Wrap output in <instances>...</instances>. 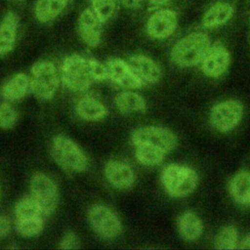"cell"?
I'll return each instance as SVG.
<instances>
[{"instance_id": "6da1fadb", "label": "cell", "mask_w": 250, "mask_h": 250, "mask_svg": "<svg viewBox=\"0 0 250 250\" xmlns=\"http://www.w3.org/2000/svg\"><path fill=\"white\" fill-rule=\"evenodd\" d=\"M212 43L202 31L187 34L174 44L170 52L172 62L178 67H190L201 63Z\"/></svg>"}, {"instance_id": "7a4b0ae2", "label": "cell", "mask_w": 250, "mask_h": 250, "mask_svg": "<svg viewBox=\"0 0 250 250\" xmlns=\"http://www.w3.org/2000/svg\"><path fill=\"white\" fill-rule=\"evenodd\" d=\"M94 60L76 54L66 57L61 66V79L64 86L75 92L87 90L95 82Z\"/></svg>"}, {"instance_id": "3957f363", "label": "cell", "mask_w": 250, "mask_h": 250, "mask_svg": "<svg viewBox=\"0 0 250 250\" xmlns=\"http://www.w3.org/2000/svg\"><path fill=\"white\" fill-rule=\"evenodd\" d=\"M162 186L166 192L172 197H186L197 187L198 175L190 167L170 164L166 166L160 176Z\"/></svg>"}, {"instance_id": "277c9868", "label": "cell", "mask_w": 250, "mask_h": 250, "mask_svg": "<svg viewBox=\"0 0 250 250\" xmlns=\"http://www.w3.org/2000/svg\"><path fill=\"white\" fill-rule=\"evenodd\" d=\"M51 154L54 160L66 171L82 172L88 167V158L83 150L65 136L58 135L53 138Z\"/></svg>"}, {"instance_id": "5b68a950", "label": "cell", "mask_w": 250, "mask_h": 250, "mask_svg": "<svg viewBox=\"0 0 250 250\" xmlns=\"http://www.w3.org/2000/svg\"><path fill=\"white\" fill-rule=\"evenodd\" d=\"M59 87V73L54 62L40 61L31 68V93L39 100H51Z\"/></svg>"}, {"instance_id": "8992f818", "label": "cell", "mask_w": 250, "mask_h": 250, "mask_svg": "<svg viewBox=\"0 0 250 250\" xmlns=\"http://www.w3.org/2000/svg\"><path fill=\"white\" fill-rule=\"evenodd\" d=\"M134 146L146 145L168 153L178 145V138L170 129L161 126H145L138 128L132 134Z\"/></svg>"}, {"instance_id": "52a82bcc", "label": "cell", "mask_w": 250, "mask_h": 250, "mask_svg": "<svg viewBox=\"0 0 250 250\" xmlns=\"http://www.w3.org/2000/svg\"><path fill=\"white\" fill-rule=\"evenodd\" d=\"M88 221L95 232L104 239H114L122 231L117 215L107 206L95 204L88 210Z\"/></svg>"}, {"instance_id": "ba28073f", "label": "cell", "mask_w": 250, "mask_h": 250, "mask_svg": "<svg viewBox=\"0 0 250 250\" xmlns=\"http://www.w3.org/2000/svg\"><path fill=\"white\" fill-rule=\"evenodd\" d=\"M30 196L40 206L43 215L52 214L59 202V192L55 182L46 174L36 173L30 180Z\"/></svg>"}, {"instance_id": "9c48e42d", "label": "cell", "mask_w": 250, "mask_h": 250, "mask_svg": "<svg viewBox=\"0 0 250 250\" xmlns=\"http://www.w3.org/2000/svg\"><path fill=\"white\" fill-rule=\"evenodd\" d=\"M243 107L234 100H228L215 104L210 112V124L219 132L233 129L241 120Z\"/></svg>"}, {"instance_id": "30bf717a", "label": "cell", "mask_w": 250, "mask_h": 250, "mask_svg": "<svg viewBox=\"0 0 250 250\" xmlns=\"http://www.w3.org/2000/svg\"><path fill=\"white\" fill-rule=\"evenodd\" d=\"M178 25L177 13L168 8L156 9L147 19L146 23V34L156 40H161L171 36Z\"/></svg>"}, {"instance_id": "8fae6325", "label": "cell", "mask_w": 250, "mask_h": 250, "mask_svg": "<svg viewBox=\"0 0 250 250\" xmlns=\"http://www.w3.org/2000/svg\"><path fill=\"white\" fill-rule=\"evenodd\" d=\"M230 63V54L222 42H215L209 48L201 62L202 72L212 78L222 76L228 70Z\"/></svg>"}, {"instance_id": "7c38bea8", "label": "cell", "mask_w": 250, "mask_h": 250, "mask_svg": "<svg viewBox=\"0 0 250 250\" xmlns=\"http://www.w3.org/2000/svg\"><path fill=\"white\" fill-rule=\"evenodd\" d=\"M127 62L143 85L156 84L162 78L160 64L148 56L135 55L130 57Z\"/></svg>"}, {"instance_id": "4fadbf2b", "label": "cell", "mask_w": 250, "mask_h": 250, "mask_svg": "<svg viewBox=\"0 0 250 250\" xmlns=\"http://www.w3.org/2000/svg\"><path fill=\"white\" fill-rule=\"evenodd\" d=\"M104 23L91 8L82 11L78 19V32L87 46L94 48L100 45Z\"/></svg>"}, {"instance_id": "5bb4252c", "label": "cell", "mask_w": 250, "mask_h": 250, "mask_svg": "<svg viewBox=\"0 0 250 250\" xmlns=\"http://www.w3.org/2000/svg\"><path fill=\"white\" fill-rule=\"evenodd\" d=\"M107 78L116 85L126 89H139L143 83L134 74L127 61L121 59H111L105 62Z\"/></svg>"}, {"instance_id": "9a60e30c", "label": "cell", "mask_w": 250, "mask_h": 250, "mask_svg": "<svg viewBox=\"0 0 250 250\" xmlns=\"http://www.w3.org/2000/svg\"><path fill=\"white\" fill-rule=\"evenodd\" d=\"M104 177L107 182L118 189H128L135 182L132 168L125 162L110 160L104 167Z\"/></svg>"}, {"instance_id": "2e32d148", "label": "cell", "mask_w": 250, "mask_h": 250, "mask_svg": "<svg viewBox=\"0 0 250 250\" xmlns=\"http://www.w3.org/2000/svg\"><path fill=\"white\" fill-rule=\"evenodd\" d=\"M19 27V16L14 11H8L0 21V56L10 54L16 44Z\"/></svg>"}, {"instance_id": "e0dca14e", "label": "cell", "mask_w": 250, "mask_h": 250, "mask_svg": "<svg viewBox=\"0 0 250 250\" xmlns=\"http://www.w3.org/2000/svg\"><path fill=\"white\" fill-rule=\"evenodd\" d=\"M234 8L227 1H217L203 14L202 26L208 29L217 28L227 23L233 16Z\"/></svg>"}, {"instance_id": "ac0fdd59", "label": "cell", "mask_w": 250, "mask_h": 250, "mask_svg": "<svg viewBox=\"0 0 250 250\" xmlns=\"http://www.w3.org/2000/svg\"><path fill=\"white\" fill-rule=\"evenodd\" d=\"M31 93V77L24 73H17L7 80L1 89L3 98L9 102L19 101Z\"/></svg>"}, {"instance_id": "d6986e66", "label": "cell", "mask_w": 250, "mask_h": 250, "mask_svg": "<svg viewBox=\"0 0 250 250\" xmlns=\"http://www.w3.org/2000/svg\"><path fill=\"white\" fill-rule=\"evenodd\" d=\"M229 191L232 199L243 206H250V172L240 171L229 181Z\"/></svg>"}, {"instance_id": "ffe728a7", "label": "cell", "mask_w": 250, "mask_h": 250, "mask_svg": "<svg viewBox=\"0 0 250 250\" xmlns=\"http://www.w3.org/2000/svg\"><path fill=\"white\" fill-rule=\"evenodd\" d=\"M179 234L187 241L196 240L202 233L203 225L200 218L190 211L181 214L177 220Z\"/></svg>"}, {"instance_id": "44dd1931", "label": "cell", "mask_w": 250, "mask_h": 250, "mask_svg": "<svg viewBox=\"0 0 250 250\" xmlns=\"http://www.w3.org/2000/svg\"><path fill=\"white\" fill-rule=\"evenodd\" d=\"M70 0H37L34 8L36 20L48 23L57 19L67 7Z\"/></svg>"}, {"instance_id": "7402d4cb", "label": "cell", "mask_w": 250, "mask_h": 250, "mask_svg": "<svg viewBox=\"0 0 250 250\" xmlns=\"http://www.w3.org/2000/svg\"><path fill=\"white\" fill-rule=\"evenodd\" d=\"M76 113L80 118L87 121H98L107 114V108L99 100L93 97L81 98L75 106Z\"/></svg>"}, {"instance_id": "603a6c76", "label": "cell", "mask_w": 250, "mask_h": 250, "mask_svg": "<svg viewBox=\"0 0 250 250\" xmlns=\"http://www.w3.org/2000/svg\"><path fill=\"white\" fill-rule=\"evenodd\" d=\"M115 105L122 113H138L146 109V100L133 91L119 93L114 99Z\"/></svg>"}, {"instance_id": "cb8c5ba5", "label": "cell", "mask_w": 250, "mask_h": 250, "mask_svg": "<svg viewBox=\"0 0 250 250\" xmlns=\"http://www.w3.org/2000/svg\"><path fill=\"white\" fill-rule=\"evenodd\" d=\"M135 147L136 159L144 166L152 167L159 165L163 161L164 155L166 154L160 149L146 145H139L135 146Z\"/></svg>"}, {"instance_id": "d4e9b609", "label": "cell", "mask_w": 250, "mask_h": 250, "mask_svg": "<svg viewBox=\"0 0 250 250\" xmlns=\"http://www.w3.org/2000/svg\"><path fill=\"white\" fill-rule=\"evenodd\" d=\"M15 228L21 237H34L43 230L44 220L42 216L27 219H17Z\"/></svg>"}, {"instance_id": "484cf974", "label": "cell", "mask_w": 250, "mask_h": 250, "mask_svg": "<svg viewBox=\"0 0 250 250\" xmlns=\"http://www.w3.org/2000/svg\"><path fill=\"white\" fill-rule=\"evenodd\" d=\"M215 248L233 250L237 248V230L233 226L223 227L216 235Z\"/></svg>"}, {"instance_id": "4316f807", "label": "cell", "mask_w": 250, "mask_h": 250, "mask_svg": "<svg viewBox=\"0 0 250 250\" xmlns=\"http://www.w3.org/2000/svg\"><path fill=\"white\" fill-rule=\"evenodd\" d=\"M15 214L17 219H27L42 216L43 212L37 202L29 195L21 198L16 204Z\"/></svg>"}, {"instance_id": "83f0119b", "label": "cell", "mask_w": 250, "mask_h": 250, "mask_svg": "<svg viewBox=\"0 0 250 250\" xmlns=\"http://www.w3.org/2000/svg\"><path fill=\"white\" fill-rule=\"evenodd\" d=\"M91 9L104 21L106 22L113 18L117 11L118 0H90Z\"/></svg>"}, {"instance_id": "f1b7e54d", "label": "cell", "mask_w": 250, "mask_h": 250, "mask_svg": "<svg viewBox=\"0 0 250 250\" xmlns=\"http://www.w3.org/2000/svg\"><path fill=\"white\" fill-rule=\"evenodd\" d=\"M18 119L17 111L9 103L0 104V128L10 129L14 127Z\"/></svg>"}, {"instance_id": "f546056e", "label": "cell", "mask_w": 250, "mask_h": 250, "mask_svg": "<svg viewBox=\"0 0 250 250\" xmlns=\"http://www.w3.org/2000/svg\"><path fill=\"white\" fill-rule=\"evenodd\" d=\"M79 247H80L79 246V239H78L77 235L72 231L66 232L62 236V238L61 239L60 244H59V248L63 249V250L77 249Z\"/></svg>"}, {"instance_id": "4dcf8cb0", "label": "cell", "mask_w": 250, "mask_h": 250, "mask_svg": "<svg viewBox=\"0 0 250 250\" xmlns=\"http://www.w3.org/2000/svg\"><path fill=\"white\" fill-rule=\"evenodd\" d=\"M11 231V221L7 216L0 214V239L6 237Z\"/></svg>"}, {"instance_id": "1f68e13d", "label": "cell", "mask_w": 250, "mask_h": 250, "mask_svg": "<svg viewBox=\"0 0 250 250\" xmlns=\"http://www.w3.org/2000/svg\"><path fill=\"white\" fill-rule=\"evenodd\" d=\"M127 9H139L145 0H118Z\"/></svg>"}, {"instance_id": "d6a6232c", "label": "cell", "mask_w": 250, "mask_h": 250, "mask_svg": "<svg viewBox=\"0 0 250 250\" xmlns=\"http://www.w3.org/2000/svg\"><path fill=\"white\" fill-rule=\"evenodd\" d=\"M146 1L149 4V6L155 8V9L163 8L171 2V0H146Z\"/></svg>"}, {"instance_id": "836d02e7", "label": "cell", "mask_w": 250, "mask_h": 250, "mask_svg": "<svg viewBox=\"0 0 250 250\" xmlns=\"http://www.w3.org/2000/svg\"><path fill=\"white\" fill-rule=\"evenodd\" d=\"M239 249H243V250H249L250 249V233L246 234L243 239L240 242V245L238 247Z\"/></svg>"}, {"instance_id": "e575fe53", "label": "cell", "mask_w": 250, "mask_h": 250, "mask_svg": "<svg viewBox=\"0 0 250 250\" xmlns=\"http://www.w3.org/2000/svg\"><path fill=\"white\" fill-rule=\"evenodd\" d=\"M0 198H1V190H0Z\"/></svg>"}, {"instance_id": "d590c367", "label": "cell", "mask_w": 250, "mask_h": 250, "mask_svg": "<svg viewBox=\"0 0 250 250\" xmlns=\"http://www.w3.org/2000/svg\"><path fill=\"white\" fill-rule=\"evenodd\" d=\"M16 1H20V0H16Z\"/></svg>"}]
</instances>
